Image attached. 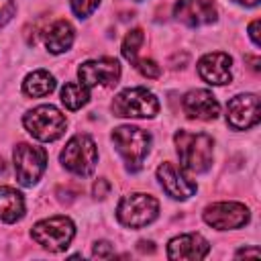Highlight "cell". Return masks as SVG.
I'll return each mask as SVG.
<instances>
[{
    "instance_id": "4316f807",
    "label": "cell",
    "mask_w": 261,
    "mask_h": 261,
    "mask_svg": "<svg viewBox=\"0 0 261 261\" xmlns=\"http://www.w3.org/2000/svg\"><path fill=\"white\" fill-rule=\"evenodd\" d=\"M259 27H261V20H259V18H255V20L249 24V37H251V41H253L255 47L261 45V39H259Z\"/></svg>"
},
{
    "instance_id": "d4e9b609",
    "label": "cell",
    "mask_w": 261,
    "mask_h": 261,
    "mask_svg": "<svg viewBox=\"0 0 261 261\" xmlns=\"http://www.w3.org/2000/svg\"><path fill=\"white\" fill-rule=\"evenodd\" d=\"M114 251H112V245L108 241H98L94 245V251H92V257L96 259H106V257H112Z\"/></svg>"
},
{
    "instance_id": "484cf974",
    "label": "cell",
    "mask_w": 261,
    "mask_h": 261,
    "mask_svg": "<svg viewBox=\"0 0 261 261\" xmlns=\"http://www.w3.org/2000/svg\"><path fill=\"white\" fill-rule=\"evenodd\" d=\"M108 192H110V184L106 181V179H98L96 184H94V196L96 198H106L108 196Z\"/></svg>"
},
{
    "instance_id": "ac0fdd59",
    "label": "cell",
    "mask_w": 261,
    "mask_h": 261,
    "mask_svg": "<svg viewBox=\"0 0 261 261\" xmlns=\"http://www.w3.org/2000/svg\"><path fill=\"white\" fill-rule=\"evenodd\" d=\"M24 216V198L10 186L0 188V222L12 224Z\"/></svg>"
},
{
    "instance_id": "3957f363",
    "label": "cell",
    "mask_w": 261,
    "mask_h": 261,
    "mask_svg": "<svg viewBox=\"0 0 261 261\" xmlns=\"http://www.w3.org/2000/svg\"><path fill=\"white\" fill-rule=\"evenodd\" d=\"M22 124L37 141L51 143L65 133L67 120H65V114L53 104H41L22 116Z\"/></svg>"
},
{
    "instance_id": "2e32d148",
    "label": "cell",
    "mask_w": 261,
    "mask_h": 261,
    "mask_svg": "<svg viewBox=\"0 0 261 261\" xmlns=\"http://www.w3.org/2000/svg\"><path fill=\"white\" fill-rule=\"evenodd\" d=\"M181 108L188 118L196 120H214L220 114V104L210 90H190L181 100Z\"/></svg>"
},
{
    "instance_id": "ba28073f",
    "label": "cell",
    "mask_w": 261,
    "mask_h": 261,
    "mask_svg": "<svg viewBox=\"0 0 261 261\" xmlns=\"http://www.w3.org/2000/svg\"><path fill=\"white\" fill-rule=\"evenodd\" d=\"M12 157H14V171L18 184L24 188L35 186L47 167V151L31 143H18L14 147Z\"/></svg>"
},
{
    "instance_id": "603a6c76",
    "label": "cell",
    "mask_w": 261,
    "mask_h": 261,
    "mask_svg": "<svg viewBox=\"0 0 261 261\" xmlns=\"http://www.w3.org/2000/svg\"><path fill=\"white\" fill-rule=\"evenodd\" d=\"M135 67L145 75V77H159V73H161V69H159V65L153 61V59H137L135 61Z\"/></svg>"
},
{
    "instance_id": "9c48e42d",
    "label": "cell",
    "mask_w": 261,
    "mask_h": 261,
    "mask_svg": "<svg viewBox=\"0 0 261 261\" xmlns=\"http://www.w3.org/2000/svg\"><path fill=\"white\" fill-rule=\"evenodd\" d=\"M204 222L216 230H234L249 222L251 212L241 202H216L204 208Z\"/></svg>"
},
{
    "instance_id": "cb8c5ba5",
    "label": "cell",
    "mask_w": 261,
    "mask_h": 261,
    "mask_svg": "<svg viewBox=\"0 0 261 261\" xmlns=\"http://www.w3.org/2000/svg\"><path fill=\"white\" fill-rule=\"evenodd\" d=\"M14 12H16L14 0H0V29L12 20Z\"/></svg>"
},
{
    "instance_id": "8fae6325",
    "label": "cell",
    "mask_w": 261,
    "mask_h": 261,
    "mask_svg": "<svg viewBox=\"0 0 261 261\" xmlns=\"http://www.w3.org/2000/svg\"><path fill=\"white\" fill-rule=\"evenodd\" d=\"M226 122L237 130H247L259 122V96L239 94L226 106Z\"/></svg>"
},
{
    "instance_id": "d6986e66",
    "label": "cell",
    "mask_w": 261,
    "mask_h": 261,
    "mask_svg": "<svg viewBox=\"0 0 261 261\" xmlns=\"http://www.w3.org/2000/svg\"><path fill=\"white\" fill-rule=\"evenodd\" d=\"M55 77L47 69H35L31 71L22 82V92L31 98H43L55 90Z\"/></svg>"
},
{
    "instance_id": "5bb4252c",
    "label": "cell",
    "mask_w": 261,
    "mask_h": 261,
    "mask_svg": "<svg viewBox=\"0 0 261 261\" xmlns=\"http://www.w3.org/2000/svg\"><path fill=\"white\" fill-rule=\"evenodd\" d=\"M173 16L188 27H202L214 22L218 12L212 0H175Z\"/></svg>"
},
{
    "instance_id": "7c38bea8",
    "label": "cell",
    "mask_w": 261,
    "mask_h": 261,
    "mask_svg": "<svg viewBox=\"0 0 261 261\" xmlns=\"http://www.w3.org/2000/svg\"><path fill=\"white\" fill-rule=\"evenodd\" d=\"M198 75L210 86H224L232 80V59L222 51L206 53L198 61Z\"/></svg>"
},
{
    "instance_id": "7402d4cb",
    "label": "cell",
    "mask_w": 261,
    "mask_h": 261,
    "mask_svg": "<svg viewBox=\"0 0 261 261\" xmlns=\"http://www.w3.org/2000/svg\"><path fill=\"white\" fill-rule=\"evenodd\" d=\"M98 4H100V0H69V6L77 18L90 16L98 8Z\"/></svg>"
},
{
    "instance_id": "30bf717a",
    "label": "cell",
    "mask_w": 261,
    "mask_h": 261,
    "mask_svg": "<svg viewBox=\"0 0 261 261\" xmlns=\"http://www.w3.org/2000/svg\"><path fill=\"white\" fill-rule=\"evenodd\" d=\"M77 77L86 88L96 86H114L120 77V63L110 57L90 59L77 67Z\"/></svg>"
},
{
    "instance_id": "f1b7e54d",
    "label": "cell",
    "mask_w": 261,
    "mask_h": 261,
    "mask_svg": "<svg viewBox=\"0 0 261 261\" xmlns=\"http://www.w3.org/2000/svg\"><path fill=\"white\" fill-rule=\"evenodd\" d=\"M139 251H147V253H153L155 251V247H153V243L151 241H139Z\"/></svg>"
},
{
    "instance_id": "9a60e30c",
    "label": "cell",
    "mask_w": 261,
    "mask_h": 261,
    "mask_svg": "<svg viewBox=\"0 0 261 261\" xmlns=\"http://www.w3.org/2000/svg\"><path fill=\"white\" fill-rule=\"evenodd\" d=\"M157 179L163 192L173 200H188L196 194V181L188 179L181 169H177L173 163H161L157 167Z\"/></svg>"
},
{
    "instance_id": "44dd1931",
    "label": "cell",
    "mask_w": 261,
    "mask_h": 261,
    "mask_svg": "<svg viewBox=\"0 0 261 261\" xmlns=\"http://www.w3.org/2000/svg\"><path fill=\"white\" fill-rule=\"evenodd\" d=\"M143 41H145V35H143L141 29L128 31L126 37H124V41H122V57H124L126 61H130L133 65H135V61L139 59L137 55H139V49H141Z\"/></svg>"
},
{
    "instance_id": "83f0119b",
    "label": "cell",
    "mask_w": 261,
    "mask_h": 261,
    "mask_svg": "<svg viewBox=\"0 0 261 261\" xmlns=\"http://www.w3.org/2000/svg\"><path fill=\"white\" fill-rule=\"evenodd\" d=\"M234 257H259V249L253 247V249H239L234 253Z\"/></svg>"
},
{
    "instance_id": "5b68a950",
    "label": "cell",
    "mask_w": 261,
    "mask_h": 261,
    "mask_svg": "<svg viewBox=\"0 0 261 261\" xmlns=\"http://www.w3.org/2000/svg\"><path fill=\"white\" fill-rule=\"evenodd\" d=\"M31 237L37 245H41L49 253H61L73 241L75 224L67 216H51V218L39 220L31 228Z\"/></svg>"
},
{
    "instance_id": "277c9868",
    "label": "cell",
    "mask_w": 261,
    "mask_h": 261,
    "mask_svg": "<svg viewBox=\"0 0 261 261\" xmlns=\"http://www.w3.org/2000/svg\"><path fill=\"white\" fill-rule=\"evenodd\" d=\"M157 216H159L157 198L143 194V192L122 196L116 206V218L126 228H143V226L151 224Z\"/></svg>"
},
{
    "instance_id": "7a4b0ae2",
    "label": "cell",
    "mask_w": 261,
    "mask_h": 261,
    "mask_svg": "<svg viewBox=\"0 0 261 261\" xmlns=\"http://www.w3.org/2000/svg\"><path fill=\"white\" fill-rule=\"evenodd\" d=\"M112 143L122 157L128 171H139L149 149H151V135L139 126L122 124L112 130Z\"/></svg>"
},
{
    "instance_id": "ffe728a7",
    "label": "cell",
    "mask_w": 261,
    "mask_h": 261,
    "mask_svg": "<svg viewBox=\"0 0 261 261\" xmlns=\"http://www.w3.org/2000/svg\"><path fill=\"white\" fill-rule=\"evenodd\" d=\"M90 100V88H86L82 82H67L61 88V102L67 110H80Z\"/></svg>"
},
{
    "instance_id": "52a82bcc",
    "label": "cell",
    "mask_w": 261,
    "mask_h": 261,
    "mask_svg": "<svg viewBox=\"0 0 261 261\" xmlns=\"http://www.w3.org/2000/svg\"><path fill=\"white\" fill-rule=\"evenodd\" d=\"M61 165L75 175H90L98 163V149L90 135H73L59 155Z\"/></svg>"
},
{
    "instance_id": "f546056e",
    "label": "cell",
    "mask_w": 261,
    "mask_h": 261,
    "mask_svg": "<svg viewBox=\"0 0 261 261\" xmlns=\"http://www.w3.org/2000/svg\"><path fill=\"white\" fill-rule=\"evenodd\" d=\"M234 2L241 4V6H247V8H253V6L259 4V0H234Z\"/></svg>"
},
{
    "instance_id": "e0dca14e",
    "label": "cell",
    "mask_w": 261,
    "mask_h": 261,
    "mask_svg": "<svg viewBox=\"0 0 261 261\" xmlns=\"http://www.w3.org/2000/svg\"><path fill=\"white\" fill-rule=\"evenodd\" d=\"M73 27L71 22L67 20H55L47 33H45V45H47V51L53 53V55H59V53H65L71 43H73Z\"/></svg>"
},
{
    "instance_id": "4fadbf2b",
    "label": "cell",
    "mask_w": 261,
    "mask_h": 261,
    "mask_svg": "<svg viewBox=\"0 0 261 261\" xmlns=\"http://www.w3.org/2000/svg\"><path fill=\"white\" fill-rule=\"evenodd\" d=\"M208 251L210 243L198 232L173 237L167 245V257L173 261H200L208 255Z\"/></svg>"
},
{
    "instance_id": "6da1fadb",
    "label": "cell",
    "mask_w": 261,
    "mask_h": 261,
    "mask_svg": "<svg viewBox=\"0 0 261 261\" xmlns=\"http://www.w3.org/2000/svg\"><path fill=\"white\" fill-rule=\"evenodd\" d=\"M173 143H175L179 163L186 171L204 173L210 169L212 155H214V139L210 135L177 130L173 135Z\"/></svg>"
},
{
    "instance_id": "8992f818",
    "label": "cell",
    "mask_w": 261,
    "mask_h": 261,
    "mask_svg": "<svg viewBox=\"0 0 261 261\" xmlns=\"http://www.w3.org/2000/svg\"><path fill=\"white\" fill-rule=\"evenodd\" d=\"M112 112L120 118H153L159 112V100L147 88H126L114 96Z\"/></svg>"
}]
</instances>
